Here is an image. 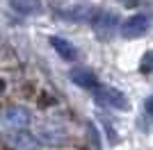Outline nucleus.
<instances>
[{
	"label": "nucleus",
	"mask_w": 153,
	"mask_h": 150,
	"mask_svg": "<svg viewBox=\"0 0 153 150\" xmlns=\"http://www.w3.org/2000/svg\"><path fill=\"white\" fill-rule=\"evenodd\" d=\"M55 14H59L66 21H91L94 7L87 0H66V2L55 5Z\"/></svg>",
	"instance_id": "nucleus-1"
},
{
	"label": "nucleus",
	"mask_w": 153,
	"mask_h": 150,
	"mask_svg": "<svg viewBox=\"0 0 153 150\" xmlns=\"http://www.w3.org/2000/svg\"><path fill=\"white\" fill-rule=\"evenodd\" d=\"M91 91H94V98H96V102L101 107L119 109V112L128 109V98L119 91V89H114V87H96V89H91Z\"/></svg>",
	"instance_id": "nucleus-2"
},
{
	"label": "nucleus",
	"mask_w": 153,
	"mask_h": 150,
	"mask_svg": "<svg viewBox=\"0 0 153 150\" xmlns=\"http://www.w3.org/2000/svg\"><path fill=\"white\" fill-rule=\"evenodd\" d=\"M2 125H5L7 130H14V132L25 130L27 125H30V112H27L25 107H9L2 114Z\"/></svg>",
	"instance_id": "nucleus-3"
},
{
	"label": "nucleus",
	"mask_w": 153,
	"mask_h": 150,
	"mask_svg": "<svg viewBox=\"0 0 153 150\" xmlns=\"http://www.w3.org/2000/svg\"><path fill=\"white\" fill-rule=\"evenodd\" d=\"M149 25H151V18H149L146 14H135V16H130L121 25V34L126 39H137L149 30Z\"/></svg>",
	"instance_id": "nucleus-4"
},
{
	"label": "nucleus",
	"mask_w": 153,
	"mask_h": 150,
	"mask_svg": "<svg viewBox=\"0 0 153 150\" xmlns=\"http://www.w3.org/2000/svg\"><path fill=\"white\" fill-rule=\"evenodd\" d=\"M91 23H94V27L101 32L103 37H105V34H110V32L117 27L119 18H117V14H114V12H94V16H91Z\"/></svg>",
	"instance_id": "nucleus-5"
},
{
	"label": "nucleus",
	"mask_w": 153,
	"mask_h": 150,
	"mask_svg": "<svg viewBox=\"0 0 153 150\" xmlns=\"http://www.w3.org/2000/svg\"><path fill=\"white\" fill-rule=\"evenodd\" d=\"M71 80L82 89H96L98 87V80H96L94 71H89V68H73L71 71Z\"/></svg>",
	"instance_id": "nucleus-6"
},
{
	"label": "nucleus",
	"mask_w": 153,
	"mask_h": 150,
	"mask_svg": "<svg viewBox=\"0 0 153 150\" xmlns=\"http://www.w3.org/2000/svg\"><path fill=\"white\" fill-rule=\"evenodd\" d=\"M51 46L59 52V57L62 59H66V62H71V59H76V48L66 41V39H59V37H51Z\"/></svg>",
	"instance_id": "nucleus-7"
},
{
	"label": "nucleus",
	"mask_w": 153,
	"mask_h": 150,
	"mask_svg": "<svg viewBox=\"0 0 153 150\" xmlns=\"http://www.w3.org/2000/svg\"><path fill=\"white\" fill-rule=\"evenodd\" d=\"M9 5L19 14H37L41 9V0H9Z\"/></svg>",
	"instance_id": "nucleus-8"
},
{
	"label": "nucleus",
	"mask_w": 153,
	"mask_h": 150,
	"mask_svg": "<svg viewBox=\"0 0 153 150\" xmlns=\"http://www.w3.org/2000/svg\"><path fill=\"white\" fill-rule=\"evenodd\" d=\"M140 71L142 73H153V50H146L144 57L140 62Z\"/></svg>",
	"instance_id": "nucleus-9"
},
{
	"label": "nucleus",
	"mask_w": 153,
	"mask_h": 150,
	"mask_svg": "<svg viewBox=\"0 0 153 150\" xmlns=\"http://www.w3.org/2000/svg\"><path fill=\"white\" fill-rule=\"evenodd\" d=\"M146 112L153 114V96H151V98H146Z\"/></svg>",
	"instance_id": "nucleus-10"
},
{
	"label": "nucleus",
	"mask_w": 153,
	"mask_h": 150,
	"mask_svg": "<svg viewBox=\"0 0 153 150\" xmlns=\"http://www.w3.org/2000/svg\"><path fill=\"white\" fill-rule=\"evenodd\" d=\"M121 5H126V7H133V5H137V0H119Z\"/></svg>",
	"instance_id": "nucleus-11"
},
{
	"label": "nucleus",
	"mask_w": 153,
	"mask_h": 150,
	"mask_svg": "<svg viewBox=\"0 0 153 150\" xmlns=\"http://www.w3.org/2000/svg\"><path fill=\"white\" fill-rule=\"evenodd\" d=\"M2 89H5V84H2V82H0V91H2Z\"/></svg>",
	"instance_id": "nucleus-12"
}]
</instances>
